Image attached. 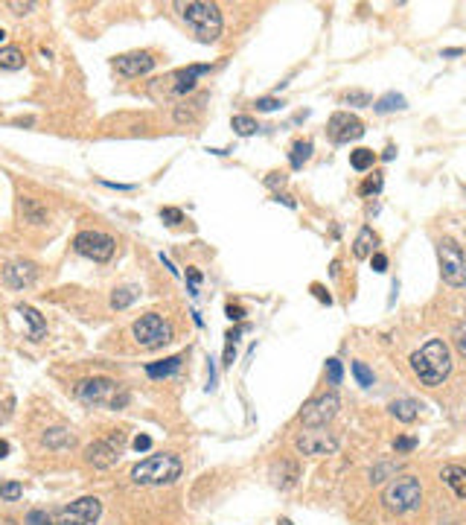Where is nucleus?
<instances>
[{"instance_id":"19","label":"nucleus","mask_w":466,"mask_h":525,"mask_svg":"<svg viewBox=\"0 0 466 525\" xmlns=\"http://www.w3.org/2000/svg\"><path fill=\"white\" fill-rule=\"evenodd\" d=\"M440 479H443V484H449V487L455 490L457 499H466V467H460V464H446L443 473H440Z\"/></svg>"},{"instance_id":"54","label":"nucleus","mask_w":466,"mask_h":525,"mask_svg":"<svg viewBox=\"0 0 466 525\" xmlns=\"http://www.w3.org/2000/svg\"><path fill=\"white\" fill-rule=\"evenodd\" d=\"M6 455H9V444H6L4 438H0V458H6Z\"/></svg>"},{"instance_id":"14","label":"nucleus","mask_w":466,"mask_h":525,"mask_svg":"<svg viewBox=\"0 0 466 525\" xmlns=\"http://www.w3.org/2000/svg\"><path fill=\"white\" fill-rule=\"evenodd\" d=\"M295 447H297L303 455L318 458V455H332V452L338 449V438L332 435V432H327L324 426H318V429H303L300 435L295 438Z\"/></svg>"},{"instance_id":"29","label":"nucleus","mask_w":466,"mask_h":525,"mask_svg":"<svg viewBox=\"0 0 466 525\" xmlns=\"http://www.w3.org/2000/svg\"><path fill=\"white\" fill-rule=\"evenodd\" d=\"M396 470H399V464H393V461H379V464L370 470V484H379L385 479H396Z\"/></svg>"},{"instance_id":"30","label":"nucleus","mask_w":466,"mask_h":525,"mask_svg":"<svg viewBox=\"0 0 466 525\" xmlns=\"http://www.w3.org/2000/svg\"><path fill=\"white\" fill-rule=\"evenodd\" d=\"M44 444L53 447V449H61V447H73V435L68 429H50L44 435Z\"/></svg>"},{"instance_id":"13","label":"nucleus","mask_w":466,"mask_h":525,"mask_svg":"<svg viewBox=\"0 0 466 525\" xmlns=\"http://www.w3.org/2000/svg\"><path fill=\"white\" fill-rule=\"evenodd\" d=\"M154 53L152 50H132V53H120L111 58V68L117 71V76L122 79H137L143 73H149L154 68Z\"/></svg>"},{"instance_id":"6","label":"nucleus","mask_w":466,"mask_h":525,"mask_svg":"<svg viewBox=\"0 0 466 525\" xmlns=\"http://www.w3.org/2000/svg\"><path fill=\"white\" fill-rule=\"evenodd\" d=\"M382 502L393 514H411V511H417L420 502H423L420 479L417 476H399V479H393L385 487V493H382Z\"/></svg>"},{"instance_id":"24","label":"nucleus","mask_w":466,"mask_h":525,"mask_svg":"<svg viewBox=\"0 0 466 525\" xmlns=\"http://www.w3.org/2000/svg\"><path fill=\"white\" fill-rule=\"evenodd\" d=\"M23 61L26 58L21 47H0V71H21Z\"/></svg>"},{"instance_id":"8","label":"nucleus","mask_w":466,"mask_h":525,"mask_svg":"<svg viewBox=\"0 0 466 525\" xmlns=\"http://www.w3.org/2000/svg\"><path fill=\"white\" fill-rule=\"evenodd\" d=\"M73 251L93 263H108L117 251V239L105 231H79L73 236Z\"/></svg>"},{"instance_id":"48","label":"nucleus","mask_w":466,"mask_h":525,"mask_svg":"<svg viewBox=\"0 0 466 525\" xmlns=\"http://www.w3.org/2000/svg\"><path fill=\"white\" fill-rule=\"evenodd\" d=\"M149 447H152V438H149V435H137V438H134V449H137V452H146Z\"/></svg>"},{"instance_id":"26","label":"nucleus","mask_w":466,"mask_h":525,"mask_svg":"<svg viewBox=\"0 0 466 525\" xmlns=\"http://www.w3.org/2000/svg\"><path fill=\"white\" fill-rule=\"evenodd\" d=\"M373 164H376V152L373 149H353L350 152V167L356 172H367V170H373Z\"/></svg>"},{"instance_id":"42","label":"nucleus","mask_w":466,"mask_h":525,"mask_svg":"<svg viewBox=\"0 0 466 525\" xmlns=\"http://www.w3.org/2000/svg\"><path fill=\"white\" fill-rule=\"evenodd\" d=\"M283 184H286V172H268L265 175V187H271V190L283 187Z\"/></svg>"},{"instance_id":"2","label":"nucleus","mask_w":466,"mask_h":525,"mask_svg":"<svg viewBox=\"0 0 466 525\" xmlns=\"http://www.w3.org/2000/svg\"><path fill=\"white\" fill-rule=\"evenodd\" d=\"M178 18L186 24V29L204 44L219 41L222 36V9L216 4H207V0H178L172 4Z\"/></svg>"},{"instance_id":"32","label":"nucleus","mask_w":466,"mask_h":525,"mask_svg":"<svg viewBox=\"0 0 466 525\" xmlns=\"http://www.w3.org/2000/svg\"><path fill=\"white\" fill-rule=\"evenodd\" d=\"M21 497H23V484H21V482H6V484H0V499L18 502Z\"/></svg>"},{"instance_id":"34","label":"nucleus","mask_w":466,"mask_h":525,"mask_svg":"<svg viewBox=\"0 0 466 525\" xmlns=\"http://www.w3.org/2000/svg\"><path fill=\"white\" fill-rule=\"evenodd\" d=\"M382 184H385L382 172H373V175H370V178L361 184V190H359V193H361V196H376V193L382 190Z\"/></svg>"},{"instance_id":"1","label":"nucleus","mask_w":466,"mask_h":525,"mask_svg":"<svg viewBox=\"0 0 466 525\" xmlns=\"http://www.w3.org/2000/svg\"><path fill=\"white\" fill-rule=\"evenodd\" d=\"M411 370L423 385H443V380L452 374V350L443 338H428V342L411 353Z\"/></svg>"},{"instance_id":"33","label":"nucleus","mask_w":466,"mask_h":525,"mask_svg":"<svg viewBox=\"0 0 466 525\" xmlns=\"http://www.w3.org/2000/svg\"><path fill=\"white\" fill-rule=\"evenodd\" d=\"M452 342H455L457 353L466 359V318H463V321H457V324L452 327Z\"/></svg>"},{"instance_id":"44","label":"nucleus","mask_w":466,"mask_h":525,"mask_svg":"<svg viewBox=\"0 0 466 525\" xmlns=\"http://www.w3.org/2000/svg\"><path fill=\"white\" fill-rule=\"evenodd\" d=\"M370 266H373V271H379V274H382V271H388V257H385V254H379V251H376V254H370Z\"/></svg>"},{"instance_id":"51","label":"nucleus","mask_w":466,"mask_h":525,"mask_svg":"<svg viewBox=\"0 0 466 525\" xmlns=\"http://www.w3.org/2000/svg\"><path fill=\"white\" fill-rule=\"evenodd\" d=\"M440 56H443V58H455V56H463V47H449V50H443Z\"/></svg>"},{"instance_id":"7","label":"nucleus","mask_w":466,"mask_h":525,"mask_svg":"<svg viewBox=\"0 0 466 525\" xmlns=\"http://www.w3.org/2000/svg\"><path fill=\"white\" fill-rule=\"evenodd\" d=\"M438 260H440V277H443V284H449V286H466V254H463V249H460L455 239L443 236L438 242Z\"/></svg>"},{"instance_id":"47","label":"nucleus","mask_w":466,"mask_h":525,"mask_svg":"<svg viewBox=\"0 0 466 525\" xmlns=\"http://www.w3.org/2000/svg\"><path fill=\"white\" fill-rule=\"evenodd\" d=\"M233 359H236V342L225 338V365H233Z\"/></svg>"},{"instance_id":"52","label":"nucleus","mask_w":466,"mask_h":525,"mask_svg":"<svg viewBox=\"0 0 466 525\" xmlns=\"http://www.w3.org/2000/svg\"><path fill=\"white\" fill-rule=\"evenodd\" d=\"M274 202H283V204H286V207H297V204H295V199H292V196H280V193H277V196H274Z\"/></svg>"},{"instance_id":"43","label":"nucleus","mask_w":466,"mask_h":525,"mask_svg":"<svg viewBox=\"0 0 466 525\" xmlns=\"http://www.w3.org/2000/svg\"><path fill=\"white\" fill-rule=\"evenodd\" d=\"M225 313H228V318H231V321H236V324H239V321L245 318V310H242V306H239V303H233V301H228V306H225Z\"/></svg>"},{"instance_id":"38","label":"nucleus","mask_w":466,"mask_h":525,"mask_svg":"<svg viewBox=\"0 0 466 525\" xmlns=\"http://www.w3.org/2000/svg\"><path fill=\"white\" fill-rule=\"evenodd\" d=\"M161 219H164L166 225H181V222H184V213H181L178 207H161Z\"/></svg>"},{"instance_id":"49","label":"nucleus","mask_w":466,"mask_h":525,"mask_svg":"<svg viewBox=\"0 0 466 525\" xmlns=\"http://www.w3.org/2000/svg\"><path fill=\"white\" fill-rule=\"evenodd\" d=\"M102 187H111V190H134V184H117V181H100Z\"/></svg>"},{"instance_id":"45","label":"nucleus","mask_w":466,"mask_h":525,"mask_svg":"<svg viewBox=\"0 0 466 525\" xmlns=\"http://www.w3.org/2000/svg\"><path fill=\"white\" fill-rule=\"evenodd\" d=\"M312 295H315V298H318L321 303H327V306L332 303V295H329V292H327V289H324L321 284H312Z\"/></svg>"},{"instance_id":"11","label":"nucleus","mask_w":466,"mask_h":525,"mask_svg":"<svg viewBox=\"0 0 466 525\" xmlns=\"http://www.w3.org/2000/svg\"><path fill=\"white\" fill-rule=\"evenodd\" d=\"M102 516V502L97 497H82L65 508H58L53 522L55 525H97Z\"/></svg>"},{"instance_id":"12","label":"nucleus","mask_w":466,"mask_h":525,"mask_svg":"<svg viewBox=\"0 0 466 525\" xmlns=\"http://www.w3.org/2000/svg\"><path fill=\"white\" fill-rule=\"evenodd\" d=\"M338 409H341V397L335 391H327L315 400H309V403L303 406V412H300V420H303L306 429H318V426H327L338 415Z\"/></svg>"},{"instance_id":"16","label":"nucleus","mask_w":466,"mask_h":525,"mask_svg":"<svg viewBox=\"0 0 466 525\" xmlns=\"http://www.w3.org/2000/svg\"><path fill=\"white\" fill-rule=\"evenodd\" d=\"M4 284L9 286V289H29L36 281H38V266L33 263V260H12V263H6L4 266Z\"/></svg>"},{"instance_id":"27","label":"nucleus","mask_w":466,"mask_h":525,"mask_svg":"<svg viewBox=\"0 0 466 525\" xmlns=\"http://www.w3.org/2000/svg\"><path fill=\"white\" fill-rule=\"evenodd\" d=\"M137 289L134 286H120V289H114V295H111V306L114 310H126V306H132L134 301H137Z\"/></svg>"},{"instance_id":"22","label":"nucleus","mask_w":466,"mask_h":525,"mask_svg":"<svg viewBox=\"0 0 466 525\" xmlns=\"http://www.w3.org/2000/svg\"><path fill=\"white\" fill-rule=\"evenodd\" d=\"M391 415L396 420H402V423H411V420H417L420 406L414 403V400H393V403H391Z\"/></svg>"},{"instance_id":"3","label":"nucleus","mask_w":466,"mask_h":525,"mask_svg":"<svg viewBox=\"0 0 466 525\" xmlns=\"http://www.w3.org/2000/svg\"><path fill=\"white\" fill-rule=\"evenodd\" d=\"M76 397L90 409H105V412H120L129 406V388L111 380V377H88L76 385Z\"/></svg>"},{"instance_id":"18","label":"nucleus","mask_w":466,"mask_h":525,"mask_svg":"<svg viewBox=\"0 0 466 525\" xmlns=\"http://www.w3.org/2000/svg\"><path fill=\"white\" fill-rule=\"evenodd\" d=\"M18 207H21V216H23V222L26 225H47V219H50V213H47V207L41 204V202H36V199H21L18 202Z\"/></svg>"},{"instance_id":"53","label":"nucleus","mask_w":466,"mask_h":525,"mask_svg":"<svg viewBox=\"0 0 466 525\" xmlns=\"http://www.w3.org/2000/svg\"><path fill=\"white\" fill-rule=\"evenodd\" d=\"M382 158H385V161H393V158H396V149H393V146H388V149L382 152Z\"/></svg>"},{"instance_id":"23","label":"nucleus","mask_w":466,"mask_h":525,"mask_svg":"<svg viewBox=\"0 0 466 525\" xmlns=\"http://www.w3.org/2000/svg\"><path fill=\"white\" fill-rule=\"evenodd\" d=\"M312 140H295L292 143V152H289V161H292V170H303V164L312 158Z\"/></svg>"},{"instance_id":"10","label":"nucleus","mask_w":466,"mask_h":525,"mask_svg":"<svg viewBox=\"0 0 466 525\" xmlns=\"http://www.w3.org/2000/svg\"><path fill=\"white\" fill-rule=\"evenodd\" d=\"M210 71H213V65H190V68H178V71L166 73L164 79H154V82H158L154 88H161V90H164V97L178 100V97H186L190 90H196L198 79H201V76H207Z\"/></svg>"},{"instance_id":"4","label":"nucleus","mask_w":466,"mask_h":525,"mask_svg":"<svg viewBox=\"0 0 466 525\" xmlns=\"http://www.w3.org/2000/svg\"><path fill=\"white\" fill-rule=\"evenodd\" d=\"M181 473H184V464L175 452H158V455H149L140 464L132 467V482L143 484V487H161V484L178 482Z\"/></svg>"},{"instance_id":"20","label":"nucleus","mask_w":466,"mask_h":525,"mask_svg":"<svg viewBox=\"0 0 466 525\" xmlns=\"http://www.w3.org/2000/svg\"><path fill=\"white\" fill-rule=\"evenodd\" d=\"M181 362H184V356H166V359H161V362H149V365H146V377H152V380L172 377L175 370L181 368Z\"/></svg>"},{"instance_id":"28","label":"nucleus","mask_w":466,"mask_h":525,"mask_svg":"<svg viewBox=\"0 0 466 525\" xmlns=\"http://www.w3.org/2000/svg\"><path fill=\"white\" fill-rule=\"evenodd\" d=\"M231 126H233V132L239 135V137H251L260 126H257V120L254 117H248V114H236L233 120H231Z\"/></svg>"},{"instance_id":"56","label":"nucleus","mask_w":466,"mask_h":525,"mask_svg":"<svg viewBox=\"0 0 466 525\" xmlns=\"http://www.w3.org/2000/svg\"><path fill=\"white\" fill-rule=\"evenodd\" d=\"M4 41H6V29H4V26H0V44H4Z\"/></svg>"},{"instance_id":"37","label":"nucleus","mask_w":466,"mask_h":525,"mask_svg":"<svg viewBox=\"0 0 466 525\" xmlns=\"http://www.w3.org/2000/svg\"><path fill=\"white\" fill-rule=\"evenodd\" d=\"M344 100H347L350 105H370V103H373V97L367 94V90H347Z\"/></svg>"},{"instance_id":"31","label":"nucleus","mask_w":466,"mask_h":525,"mask_svg":"<svg viewBox=\"0 0 466 525\" xmlns=\"http://www.w3.org/2000/svg\"><path fill=\"white\" fill-rule=\"evenodd\" d=\"M350 368H353V377H356V383H359L361 388H370V385H373V370H370L364 362H353Z\"/></svg>"},{"instance_id":"35","label":"nucleus","mask_w":466,"mask_h":525,"mask_svg":"<svg viewBox=\"0 0 466 525\" xmlns=\"http://www.w3.org/2000/svg\"><path fill=\"white\" fill-rule=\"evenodd\" d=\"M341 380H344V368H341L338 359H327V383L329 385H341Z\"/></svg>"},{"instance_id":"25","label":"nucleus","mask_w":466,"mask_h":525,"mask_svg":"<svg viewBox=\"0 0 466 525\" xmlns=\"http://www.w3.org/2000/svg\"><path fill=\"white\" fill-rule=\"evenodd\" d=\"M373 108H376V114L402 111V108H406V97H402V94H396V90H388L385 97H379L376 103H373Z\"/></svg>"},{"instance_id":"5","label":"nucleus","mask_w":466,"mask_h":525,"mask_svg":"<svg viewBox=\"0 0 466 525\" xmlns=\"http://www.w3.org/2000/svg\"><path fill=\"white\" fill-rule=\"evenodd\" d=\"M132 336L143 350H158L175 338V327L161 313H146L132 324Z\"/></svg>"},{"instance_id":"55","label":"nucleus","mask_w":466,"mask_h":525,"mask_svg":"<svg viewBox=\"0 0 466 525\" xmlns=\"http://www.w3.org/2000/svg\"><path fill=\"white\" fill-rule=\"evenodd\" d=\"M277 525H295V522H292V519H286V516H280V519H277Z\"/></svg>"},{"instance_id":"39","label":"nucleus","mask_w":466,"mask_h":525,"mask_svg":"<svg viewBox=\"0 0 466 525\" xmlns=\"http://www.w3.org/2000/svg\"><path fill=\"white\" fill-rule=\"evenodd\" d=\"M186 284H190V295H198L201 286V271L196 266H186Z\"/></svg>"},{"instance_id":"41","label":"nucleus","mask_w":466,"mask_h":525,"mask_svg":"<svg viewBox=\"0 0 466 525\" xmlns=\"http://www.w3.org/2000/svg\"><path fill=\"white\" fill-rule=\"evenodd\" d=\"M254 105H257V111H265V114H268V111H277V108L283 105V103H280L277 97H260Z\"/></svg>"},{"instance_id":"40","label":"nucleus","mask_w":466,"mask_h":525,"mask_svg":"<svg viewBox=\"0 0 466 525\" xmlns=\"http://www.w3.org/2000/svg\"><path fill=\"white\" fill-rule=\"evenodd\" d=\"M417 444H420L417 438H396V441H393V449H396L399 455H408V452L417 449Z\"/></svg>"},{"instance_id":"17","label":"nucleus","mask_w":466,"mask_h":525,"mask_svg":"<svg viewBox=\"0 0 466 525\" xmlns=\"http://www.w3.org/2000/svg\"><path fill=\"white\" fill-rule=\"evenodd\" d=\"M15 310L26 318V324H29V336L26 338H33V342H41L44 338V333H47V318L36 310V306H29V303H18Z\"/></svg>"},{"instance_id":"21","label":"nucleus","mask_w":466,"mask_h":525,"mask_svg":"<svg viewBox=\"0 0 466 525\" xmlns=\"http://www.w3.org/2000/svg\"><path fill=\"white\" fill-rule=\"evenodd\" d=\"M376 234H373V228H361L359 231V236H356V242H353V254L359 257V260H364V257H370L373 254V249H376Z\"/></svg>"},{"instance_id":"50","label":"nucleus","mask_w":466,"mask_h":525,"mask_svg":"<svg viewBox=\"0 0 466 525\" xmlns=\"http://www.w3.org/2000/svg\"><path fill=\"white\" fill-rule=\"evenodd\" d=\"M245 330H248V327H245V324H239V327H233V330H228V336H225V338H228V342H236V338H239V336H242Z\"/></svg>"},{"instance_id":"9","label":"nucleus","mask_w":466,"mask_h":525,"mask_svg":"<svg viewBox=\"0 0 466 525\" xmlns=\"http://www.w3.org/2000/svg\"><path fill=\"white\" fill-rule=\"evenodd\" d=\"M122 447H126V432L114 429L111 435H105V438L85 447V461L90 467H97V470H108V467H114L120 461Z\"/></svg>"},{"instance_id":"15","label":"nucleus","mask_w":466,"mask_h":525,"mask_svg":"<svg viewBox=\"0 0 466 525\" xmlns=\"http://www.w3.org/2000/svg\"><path fill=\"white\" fill-rule=\"evenodd\" d=\"M327 132H329L332 143L344 146V143H350V140H359V137L364 135V123H361L356 114L335 111V114L329 117V126H327Z\"/></svg>"},{"instance_id":"46","label":"nucleus","mask_w":466,"mask_h":525,"mask_svg":"<svg viewBox=\"0 0 466 525\" xmlns=\"http://www.w3.org/2000/svg\"><path fill=\"white\" fill-rule=\"evenodd\" d=\"M6 9H12L15 15H26L29 9H36V4H15V0H9V4H6Z\"/></svg>"},{"instance_id":"36","label":"nucleus","mask_w":466,"mask_h":525,"mask_svg":"<svg viewBox=\"0 0 466 525\" xmlns=\"http://www.w3.org/2000/svg\"><path fill=\"white\" fill-rule=\"evenodd\" d=\"M23 525H55V522H53V516H50L47 511H41V508H36V511H29V514H26V519H23Z\"/></svg>"}]
</instances>
